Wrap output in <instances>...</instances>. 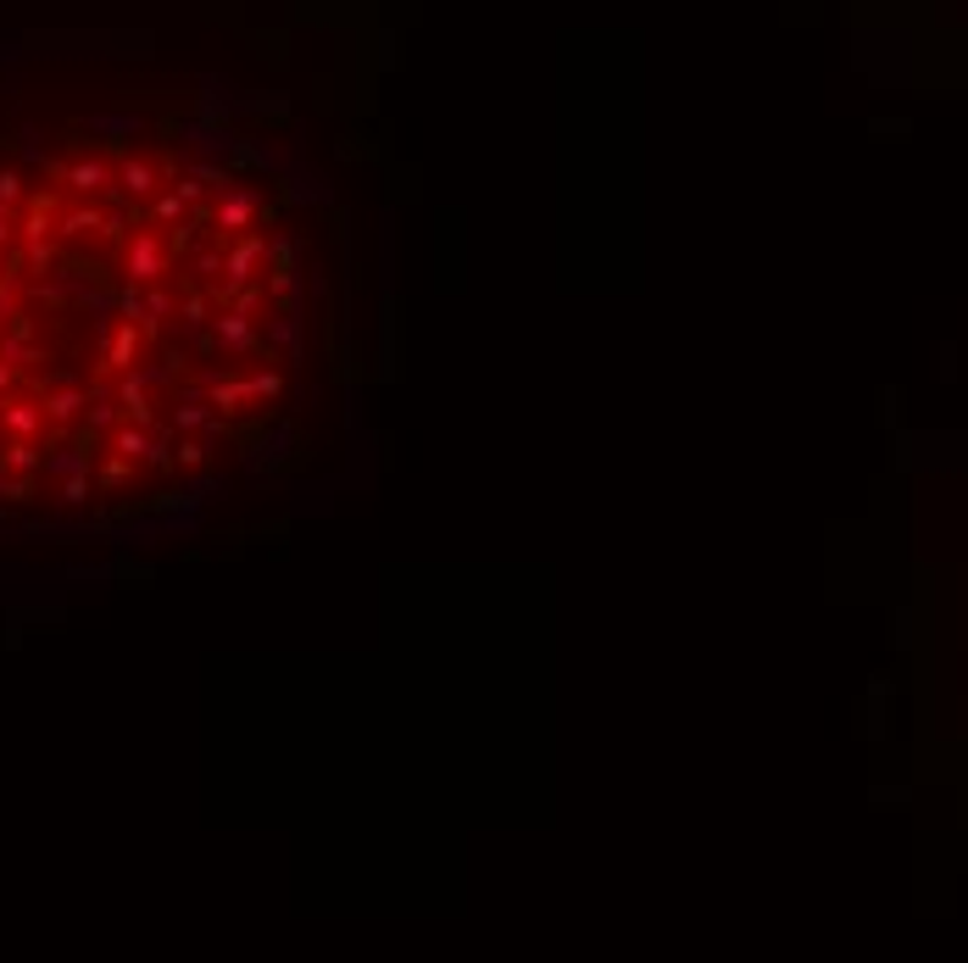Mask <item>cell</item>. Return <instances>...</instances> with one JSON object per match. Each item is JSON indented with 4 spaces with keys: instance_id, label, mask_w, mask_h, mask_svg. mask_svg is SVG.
<instances>
[{
    "instance_id": "cell-16",
    "label": "cell",
    "mask_w": 968,
    "mask_h": 963,
    "mask_svg": "<svg viewBox=\"0 0 968 963\" xmlns=\"http://www.w3.org/2000/svg\"><path fill=\"white\" fill-rule=\"evenodd\" d=\"M179 312H184V323H206V312H212V307H206V295H201V290H190V295L179 301Z\"/></svg>"
},
{
    "instance_id": "cell-19",
    "label": "cell",
    "mask_w": 968,
    "mask_h": 963,
    "mask_svg": "<svg viewBox=\"0 0 968 963\" xmlns=\"http://www.w3.org/2000/svg\"><path fill=\"white\" fill-rule=\"evenodd\" d=\"M18 195H23V179L18 173H0V207H18Z\"/></svg>"
},
{
    "instance_id": "cell-15",
    "label": "cell",
    "mask_w": 968,
    "mask_h": 963,
    "mask_svg": "<svg viewBox=\"0 0 968 963\" xmlns=\"http://www.w3.org/2000/svg\"><path fill=\"white\" fill-rule=\"evenodd\" d=\"M251 390H256V401H279V395H284V373H279V368H262V373L251 379Z\"/></svg>"
},
{
    "instance_id": "cell-13",
    "label": "cell",
    "mask_w": 968,
    "mask_h": 963,
    "mask_svg": "<svg viewBox=\"0 0 968 963\" xmlns=\"http://www.w3.org/2000/svg\"><path fill=\"white\" fill-rule=\"evenodd\" d=\"M151 218H157V223H184V218H190V201H184L179 190H157V195H151Z\"/></svg>"
},
{
    "instance_id": "cell-18",
    "label": "cell",
    "mask_w": 968,
    "mask_h": 963,
    "mask_svg": "<svg viewBox=\"0 0 968 963\" xmlns=\"http://www.w3.org/2000/svg\"><path fill=\"white\" fill-rule=\"evenodd\" d=\"M0 496H7V502H23V496H34V479H0Z\"/></svg>"
},
{
    "instance_id": "cell-3",
    "label": "cell",
    "mask_w": 968,
    "mask_h": 963,
    "mask_svg": "<svg viewBox=\"0 0 968 963\" xmlns=\"http://www.w3.org/2000/svg\"><path fill=\"white\" fill-rule=\"evenodd\" d=\"M256 218H262V201H256V190H245V184H229L223 201L212 207V229H218V234H245Z\"/></svg>"
},
{
    "instance_id": "cell-4",
    "label": "cell",
    "mask_w": 968,
    "mask_h": 963,
    "mask_svg": "<svg viewBox=\"0 0 968 963\" xmlns=\"http://www.w3.org/2000/svg\"><path fill=\"white\" fill-rule=\"evenodd\" d=\"M212 340L229 345V351H240V357H251V351L262 345V334H256V312H245V307L218 312V318H212Z\"/></svg>"
},
{
    "instance_id": "cell-12",
    "label": "cell",
    "mask_w": 968,
    "mask_h": 963,
    "mask_svg": "<svg viewBox=\"0 0 968 963\" xmlns=\"http://www.w3.org/2000/svg\"><path fill=\"white\" fill-rule=\"evenodd\" d=\"M212 418H218V412H212V401H201V395H184V401L173 407V429H184V434H190V429H212Z\"/></svg>"
},
{
    "instance_id": "cell-6",
    "label": "cell",
    "mask_w": 968,
    "mask_h": 963,
    "mask_svg": "<svg viewBox=\"0 0 968 963\" xmlns=\"http://www.w3.org/2000/svg\"><path fill=\"white\" fill-rule=\"evenodd\" d=\"M112 184H118L129 201H151V195L162 190V168H157L151 157H123L118 173H112Z\"/></svg>"
},
{
    "instance_id": "cell-21",
    "label": "cell",
    "mask_w": 968,
    "mask_h": 963,
    "mask_svg": "<svg viewBox=\"0 0 968 963\" xmlns=\"http://www.w3.org/2000/svg\"><path fill=\"white\" fill-rule=\"evenodd\" d=\"M7 390H18V362L0 357V395H7Z\"/></svg>"
},
{
    "instance_id": "cell-10",
    "label": "cell",
    "mask_w": 968,
    "mask_h": 963,
    "mask_svg": "<svg viewBox=\"0 0 968 963\" xmlns=\"http://www.w3.org/2000/svg\"><path fill=\"white\" fill-rule=\"evenodd\" d=\"M40 407H46V423H73V418H79V412L90 407V395H84V390H68V384H62V390H51V395H46Z\"/></svg>"
},
{
    "instance_id": "cell-1",
    "label": "cell",
    "mask_w": 968,
    "mask_h": 963,
    "mask_svg": "<svg viewBox=\"0 0 968 963\" xmlns=\"http://www.w3.org/2000/svg\"><path fill=\"white\" fill-rule=\"evenodd\" d=\"M168 268H173V245L162 234H151V229L129 234V245H123V279L129 284H157V279H168Z\"/></svg>"
},
{
    "instance_id": "cell-11",
    "label": "cell",
    "mask_w": 968,
    "mask_h": 963,
    "mask_svg": "<svg viewBox=\"0 0 968 963\" xmlns=\"http://www.w3.org/2000/svg\"><path fill=\"white\" fill-rule=\"evenodd\" d=\"M95 229H107V212H101L95 201H84V207H73V212L62 218V234H68V240H84V234H95Z\"/></svg>"
},
{
    "instance_id": "cell-22",
    "label": "cell",
    "mask_w": 968,
    "mask_h": 963,
    "mask_svg": "<svg viewBox=\"0 0 968 963\" xmlns=\"http://www.w3.org/2000/svg\"><path fill=\"white\" fill-rule=\"evenodd\" d=\"M7 245H12V212L0 207V251H7Z\"/></svg>"
},
{
    "instance_id": "cell-8",
    "label": "cell",
    "mask_w": 968,
    "mask_h": 963,
    "mask_svg": "<svg viewBox=\"0 0 968 963\" xmlns=\"http://www.w3.org/2000/svg\"><path fill=\"white\" fill-rule=\"evenodd\" d=\"M206 401H212V412H245V407H256V390H251V379H212L206 384Z\"/></svg>"
},
{
    "instance_id": "cell-17",
    "label": "cell",
    "mask_w": 968,
    "mask_h": 963,
    "mask_svg": "<svg viewBox=\"0 0 968 963\" xmlns=\"http://www.w3.org/2000/svg\"><path fill=\"white\" fill-rule=\"evenodd\" d=\"M84 496H90V479H84V473H68V485H62V502H68V508H79Z\"/></svg>"
},
{
    "instance_id": "cell-9",
    "label": "cell",
    "mask_w": 968,
    "mask_h": 963,
    "mask_svg": "<svg viewBox=\"0 0 968 963\" xmlns=\"http://www.w3.org/2000/svg\"><path fill=\"white\" fill-rule=\"evenodd\" d=\"M0 423L12 429V440H34L46 429V407L40 401H0Z\"/></svg>"
},
{
    "instance_id": "cell-7",
    "label": "cell",
    "mask_w": 968,
    "mask_h": 963,
    "mask_svg": "<svg viewBox=\"0 0 968 963\" xmlns=\"http://www.w3.org/2000/svg\"><path fill=\"white\" fill-rule=\"evenodd\" d=\"M57 179H62L73 195H95V190L112 184V162H101V157H79V162L57 168Z\"/></svg>"
},
{
    "instance_id": "cell-5",
    "label": "cell",
    "mask_w": 968,
    "mask_h": 963,
    "mask_svg": "<svg viewBox=\"0 0 968 963\" xmlns=\"http://www.w3.org/2000/svg\"><path fill=\"white\" fill-rule=\"evenodd\" d=\"M140 345H145V329H140L134 318H118V329H107V340H101V368H107V373L134 368Z\"/></svg>"
},
{
    "instance_id": "cell-20",
    "label": "cell",
    "mask_w": 968,
    "mask_h": 963,
    "mask_svg": "<svg viewBox=\"0 0 968 963\" xmlns=\"http://www.w3.org/2000/svg\"><path fill=\"white\" fill-rule=\"evenodd\" d=\"M173 451H179V462H190V468L206 462V445H201V440H184V445H173Z\"/></svg>"
},
{
    "instance_id": "cell-2",
    "label": "cell",
    "mask_w": 968,
    "mask_h": 963,
    "mask_svg": "<svg viewBox=\"0 0 968 963\" xmlns=\"http://www.w3.org/2000/svg\"><path fill=\"white\" fill-rule=\"evenodd\" d=\"M262 273H268V234H262V229L234 234V245H229V257H223V290L234 295L240 284H256Z\"/></svg>"
},
{
    "instance_id": "cell-14",
    "label": "cell",
    "mask_w": 968,
    "mask_h": 963,
    "mask_svg": "<svg viewBox=\"0 0 968 963\" xmlns=\"http://www.w3.org/2000/svg\"><path fill=\"white\" fill-rule=\"evenodd\" d=\"M12 468H18V473H34V468H40V445H34V440H12V445H7V473H12Z\"/></svg>"
}]
</instances>
